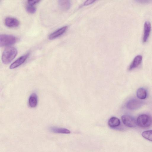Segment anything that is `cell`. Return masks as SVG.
Instances as JSON below:
<instances>
[{
    "instance_id": "obj_12",
    "label": "cell",
    "mask_w": 152,
    "mask_h": 152,
    "mask_svg": "<svg viewBox=\"0 0 152 152\" xmlns=\"http://www.w3.org/2000/svg\"><path fill=\"white\" fill-rule=\"evenodd\" d=\"M29 106L31 108L35 107L38 103V96L35 93H33L30 96L28 101Z\"/></svg>"
},
{
    "instance_id": "obj_15",
    "label": "cell",
    "mask_w": 152,
    "mask_h": 152,
    "mask_svg": "<svg viewBox=\"0 0 152 152\" xmlns=\"http://www.w3.org/2000/svg\"><path fill=\"white\" fill-rule=\"evenodd\" d=\"M108 125L111 127L115 128L118 126L120 124V120L118 118L113 117L108 120Z\"/></svg>"
},
{
    "instance_id": "obj_14",
    "label": "cell",
    "mask_w": 152,
    "mask_h": 152,
    "mask_svg": "<svg viewBox=\"0 0 152 152\" xmlns=\"http://www.w3.org/2000/svg\"><path fill=\"white\" fill-rule=\"evenodd\" d=\"M49 129L51 132L56 133L67 134L70 133V131L69 130L65 128L54 126L50 127Z\"/></svg>"
},
{
    "instance_id": "obj_7",
    "label": "cell",
    "mask_w": 152,
    "mask_h": 152,
    "mask_svg": "<svg viewBox=\"0 0 152 152\" xmlns=\"http://www.w3.org/2000/svg\"><path fill=\"white\" fill-rule=\"evenodd\" d=\"M151 24L149 21L145 22L144 26L143 34L142 37L143 42H146L150 35L151 31Z\"/></svg>"
},
{
    "instance_id": "obj_11",
    "label": "cell",
    "mask_w": 152,
    "mask_h": 152,
    "mask_svg": "<svg viewBox=\"0 0 152 152\" xmlns=\"http://www.w3.org/2000/svg\"><path fill=\"white\" fill-rule=\"evenodd\" d=\"M142 60V56L138 55L136 56L129 65V70H131L137 67L141 64Z\"/></svg>"
},
{
    "instance_id": "obj_16",
    "label": "cell",
    "mask_w": 152,
    "mask_h": 152,
    "mask_svg": "<svg viewBox=\"0 0 152 152\" xmlns=\"http://www.w3.org/2000/svg\"><path fill=\"white\" fill-rule=\"evenodd\" d=\"M147 92L146 90L142 88H139L137 92V96L139 99H145L147 96Z\"/></svg>"
},
{
    "instance_id": "obj_1",
    "label": "cell",
    "mask_w": 152,
    "mask_h": 152,
    "mask_svg": "<svg viewBox=\"0 0 152 152\" xmlns=\"http://www.w3.org/2000/svg\"><path fill=\"white\" fill-rule=\"evenodd\" d=\"M18 53L16 48L9 46L4 51L1 56L2 62L5 64L10 63L16 57Z\"/></svg>"
},
{
    "instance_id": "obj_3",
    "label": "cell",
    "mask_w": 152,
    "mask_h": 152,
    "mask_svg": "<svg viewBox=\"0 0 152 152\" xmlns=\"http://www.w3.org/2000/svg\"><path fill=\"white\" fill-rule=\"evenodd\" d=\"M17 39L15 36L11 35L2 34L0 36L1 47L9 46L13 45L17 42Z\"/></svg>"
},
{
    "instance_id": "obj_13",
    "label": "cell",
    "mask_w": 152,
    "mask_h": 152,
    "mask_svg": "<svg viewBox=\"0 0 152 152\" xmlns=\"http://www.w3.org/2000/svg\"><path fill=\"white\" fill-rule=\"evenodd\" d=\"M58 3L59 8L63 11L68 10L71 7V4L69 0H59Z\"/></svg>"
},
{
    "instance_id": "obj_5",
    "label": "cell",
    "mask_w": 152,
    "mask_h": 152,
    "mask_svg": "<svg viewBox=\"0 0 152 152\" xmlns=\"http://www.w3.org/2000/svg\"><path fill=\"white\" fill-rule=\"evenodd\" d=\"M143 102L138 99H132L129 100L126 103L127 107L131 110H135L142 106Z\"/></svg>"
},
{
    "instance_id": "obj_4",
    "label": "cell",
    "mask_w": 152,
    "mask_h": 152,
    "mask_svg": "<svg viewBox=\"0 0 152 152\" xmlns=\"http://www.w3.org/2000/svg\"><path fill=\"white\" fill-rule=\"evenodd\" d=\"M121 119L123 124L128 127L133 128L135 127L137 125V121L130 115H123L121 117Z\"/></svg>"
},
{
    "instance_id": "obj_8",
    "label": "cell",
    "mask_w": 152,
    "mask_h": 152,
    "mask_svg": "<svg viewBox=\"0 0 152 152\" xmlns=\"http://www.w3.org/2000/svg\"><path fill=\"white\" fill-rule=\"evenodd\" d=\"M29 55V53H28L20 57L10 65V68L15 69L22 65L25 61Z\"/></svg>"
},
{
    "instance_id": "obj_2",
    "label": "cell",
    "mask_w": 152,
    "mask_h": 152,
    "mask_svg": "<svg viewBox=\"0 0 152 152\" xmlns=\"http://www.w3.org/2000/svg\"><path fill=\"white\" fill-rule=\"evenodd\" d=\"M137 123V125L141 127H149L152 125V118L151 116L148 115L141 114L138 117Z\"/></svg>"
},
{
    "instance_id": "obj_9",
    "label": "cell",
    "mask_w": 152,
    "mask_h": 152,
    "mask_svg": "<svg viewBox=\"0 0 152 152\" xmlns=\"http://www.w3.org/2000/svg\"><path fill=\"white\" fill-rule=\"evenodd\" d=\"M5 25L9 28H16L19 25V22L16 18L7 17L4 20Z\"/></svg>"
},
{
    "instance_id": "obj_19",
    "label": "cell",
    "mask_w": 152,
    "mask_h": 152,
    "mask_svg": "<svg viewBox=\"0 0 152 152\" xmlns=\"http://www.w3.org/2000/svg\"><path fill=\"white\" fill-rule=\"evenodd\" d=\"M95 1L93 0H87L83 4V5L84 6L92 4V3H94Z\"/></svg>"
},
{
    "instance_id": "obj_17",
    "label": "cell",
    "mask_w": 152,
    "mask_h": 152,
    "mask_svg": "<svg viewBox=\"0 0 152 152\" xmlns=\"http://www.w3.org/2000/svg\"><path fill=\"white\" fill-rule=\"evenodd\" d=\"M142 136L145 139L152 141V130H148L143 132Z\"/></svg>"
},
{
    "instance_id": "obj_6",
    "label": "cell",
    "mask_w": 152,
    "mask_h": 152,
    "mask_svg": "<svg viewBox=\"0 0 152 152\" xmlns=\"http://www.w3.org/2000/svg\"><path fill=\"white\" fill-rule=\"evenodd\" d=\"M40 0H28L26 6V11L30 14H33L36 11V5L38 4Z\"/></svg>"
},
{
    "instance_id": "obj_10",
    "label": "cell",
    "mask_w": 152,
    "mask_h": 152,
    "mask_svg": "<svg viewBox=\"0 0 152 152\" xmlns=\"http://www.w3.org/2000/svg\"><path fill=\"white\" fill-rule=\"evenodd\" d=\"M67 28V26H65L58 28L50 34L48 39L50 40H53L59 37L66 32Z\"/></svg>"
},
{
    "instance_id": "obj_18",
    "label": "cell",
    "mask_w": 152,
    "mask_h": 152,
    "mask_svg": "<svg viewBox=\"0 0 152 152\" xmlns=\"http://www.w3.org/2000/svg\"><path fill=\"white\" fill-rule=\"evenodd\" d=\"M137 2L141 4H145L149 3L151 1L147 0H138L136 1Z\"/></svg>"
}]
</instances>
